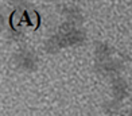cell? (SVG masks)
Masks as SVG:
<instances>
[{
  "label": "cell",
  "mask_w": 132,
  "mask_h": 116,
  "mask_svg": "<svg viewBox=\"0 0 132 116\" xmlns=\"http://www.w3.org/2000/svg\"><path fill=\"white\" fill-rule=\"evenodd\" d=\"M58 33L61 34L63 43L66 47H78L86 42V33L85 30L81 28L80 26L71 24L65 22L61 27H59Z\"/></svg>",
  "instance_id": "cell-1"
},
{
  "label": "cell",
  "mask_w": 132,
  "mask_h": 116,
  "mask_svg": "<svg viewBox=\"0 0 132 116\" xmlns=\"http://www.w3.org/2000/svg\"><path fill=\"white\" fill-rule=\"evenodd\" d=\"M12 65L16 70L23 73H32L38 69L39 58L32 50L22 49L12 56Z\"/></svg>",
  "instance_id": "cell-2"
},
{
  "label": "cell",
  "mask_w": 132,
  "mask_h": 116,
  "mask_svg": "<svg viewBox=\"0 0 132 116\" xmlns=\"http://www.w3.org/2000/svg\"><path fill=\"white\" fill-rule=\"evenodd\" d=\"M123 70H124V64L119 58H112L104 61V62H94V72L98 76L109 78V80L120 77Z\"/></svg>",
  "instance_id": "cell-3"
},
{
  "label": "cell",
  "mask_w": 132,
  "mask_h": 116,
  "mask_svg": "<svg viewBox=\"0 0 132 116\" xmlns=\"http://www.w3.org/2000/svg\"><path fill=\"white\" fill-rule=\"evenodd\" d=\"M109 93H111V99L121 103L125 97L128 96V93H129V85H128L127 80L123 78L121 76L111 80Z\"/></svg>",
  "instance_id": "cell-4"
},
{
  "label": "cell",
  "mask_w": 132,
  "mask_h": 116,
  "mask_svg": "<svg viewBox=\"0 0 132 116\" xmlns=\"http://www.w3.org/2000/svg\"><path fill=\"white\" fill-rule=\"evenodd\" d=\"M93 54H94L96 62H104V61L113 58V56H115V47L105 41H97L94 43Z\"/></svg>",
  "instance_id": "cell-5"
},
{
  "label": "cell",
  "mask_w": 132,
  "mask_h": 116,
  "mask_svg": "<svg viewBox=\"0 0 132 116\" xmlns=\"http://www.w3.org/2000/svg\"><path fill=\"white\" fill-rule=\"evenodd\" d=\"M62 14L66 18V22L76 24V26H80L84 22V14L80 7H77L74 4H68L62 8Z\"/></svg>",
  "instance_id": "cell-6"
},
{
  "label": "cell",
  "mask_w": 132,
  "mask_h": 116,
  "mask_svg": "<svg viewBox=\"0 0 132 116\" xmlns=\"http://www.w3.org/2000/svg\"><path fill=\"white\" fill-rule=\"evenodd\" d=\"M45 51L49 53V54H57L62 50V49H65V43H63V39L59 33H55L53 34L50 38H47L45 41Z\"/></svg>",
  "instance_id": "cell-7"
},
{
  "label": "cell",
  "mask_w": 132,
  "mask_h": 116,
  "mask_svg": "<svg viewBox=\"0 0 132 116\" xmlns=\"http://www.w3.org/2000/svg\"><path fill=\"white\" fill-rule=\"evenodd\" d=\"M119 107H120V103L116 101V100H113V99L106 100V101L104 103V105H103L104 111H105L108 115H112V116L119 111Z\"/></svg>",
  "instance_id": "cell-8"
},
{
  "label": "cell",
  "mask_w": 132,
  "mask_h": 116,
  "mask_svg": "<svg viewBox=\"0 0 132 116\" xmlns=\"http://www.w3.org/2000/svg\"><path fill=\"white\" fill-rule=\"evenodd\" d=\"M128 116H132V109H131V112H129V115Z\"/></svg>",
  "instance_id": "cell-9"
}]
</instances>
